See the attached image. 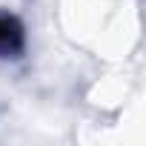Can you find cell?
Segmentation results:
<instances>
[{"mask_svg":"<svg viewBox=\"0 0 146 146\" xmlns=\"http://www.w3.org/2000/svg\"><path fill=\"white\" fill-rule=\"evenodd\" d=\"M23 52V26L12 15H0V57H15Z\"/></svg>","mask_w":146,"mask_h":146,"instance_id":"cell-1","label":"cell"}]
</instances>
